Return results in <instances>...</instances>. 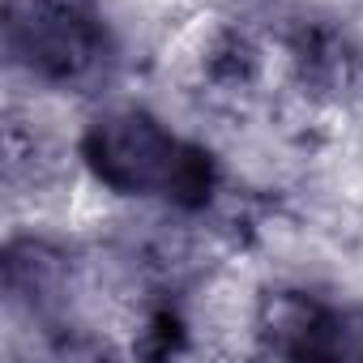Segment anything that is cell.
Returning <instances> with one entry per match:
<instances>
[{
    "mask_svg": "<svg viewBox=\"0 0 363 363\" xmlns=\"http://www.w3.org/2000/svg\"><path fill=\"white\" fill-rule=\"evenodd\" d=\"M308 359L320 363H363V299L333 303L325 299V312L312 329Z\"/></svg>",
    "mask_w": 363,
    "mask_h": 363,
    "instance_id": "277c9868",
    "label": "cell"
},
{
    "mask_svg": "<svg viewBox=\"0 0 363 363\" xmlns=\"http://www.w3.org/2000/svg\"><path fill=\"white\" fill-rule=\"evenodd\" d=\"M286 86L312 111H342L363 94V39L337 13H299L278 35Z\"/></svg>",
    "mask_w": 363,
    "mask_h": 363,
    "instance_id": "3957f363",
    "label": "cell"
},
{
    "mask_svg": "<svg viewBox=\"0 0 363 363\" xmlns=\"http://www.w3.org/2000/svg\"><path fill=\"white\" fill-rule=\"evenodd\" d=\"M5 56L30 90L86 94L120 65V30L107 0H5Z\"/></svg>",
    "mask_w": 363,
    "mask_h": 363,
    "instance_id": "7a4b0ae2",
    "label": "cell"
},
{
    "mask_svg": "<svg viewBox=\"0 0 363 363\" xmlns=\"http://www.w3.org/2000/svg\"><path fill=\"white\" fill-rule=\"evenodd\" d=\"M69 145L77 175L107 201L206 218L227 193L223 154L141 99H107L90 107Z\"/></svg>",
    "mask_w": 363,
    "mask_h": 363,
    "instance_id": "6da1fadb",
    "label": "cell"
}]
</instances>
